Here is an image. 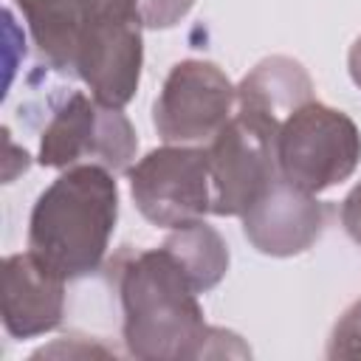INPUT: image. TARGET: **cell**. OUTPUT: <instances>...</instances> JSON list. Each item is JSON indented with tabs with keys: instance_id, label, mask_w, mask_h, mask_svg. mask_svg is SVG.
<instances>
[{
	"instance_id": "obj_9",
	"label": "cell",
	"mask_w": 361,
	"mask_h": 361,
	"mask_svg": "<svg viewBox=\"0 0 361 361\" xmlns=\"http://www.w3.org/2000/svg\"><path fill=\"white\" fill-rule=\"evenodd\" d=\"M327 206L276 175L265 192L243 212L245 240L268 257H293L307 251L324 231Z\"/></svg>"
},
{
	"instance_id": "obj_11",
	"label": "cell",
	"mask_w": 361,
	"mask_h": 361,
	"mask_svg": "<svg viewBox=\"0 0 361 361\" xmlns=\"http://www.w3.org/2000/svg\"><path fill=\"white\" fill-rule=\"evenodd\" d=\"M313 99V82L293 56H265L237 85V107L251 110L276 127L296 107Z\"/></svg>"
},
{
	"instance_id": "obj_4",
	"label": "cell",
	"mask_w": 361,
	"mask_h": 361,
	"mask_svg": "<svg viewBox=\"0 0 361 361\" xmlns=\"http://www.w3.org/2000/svg\"><path fill=\"white\" fill-rule=\"evenodd\" d=\"M274 152L279 175L288 183L319 195L355 172L361 161V133L347 113L310 99L282 118Z\"/></svg>"
},
{
	"instance_id": "obj_7",
	"label": "cell",
	"mask_w": 361,
	"mask_h": 361,
	"mask_svg": "<svg viewBox=\"0 0 361 361\" xmlns=\"http://www.w3.org/2000/svg\"><path fill=\"white\" fill-rule=\"evenodd\" d=\"M135 127L121 107H107L73 90L45 124L37 161L51 169H68L82 158H96L110 172H121L135 161Z\"/></svg>"
},
{
	"instance_id": "obj_16",
	"label": "cell",
	"mask_w": 361,
	"mask_h": 361,
	"mask_svg": "<svg viewBox=\"0 0 361 361\" xmlns=\"http://www.w3.org/2000/svg\"><path fill=\"white\" fill-rule=\"evenodd\" d=\"M347 68H350V79L355 82V87H361V37L353 42L350 56H347Z\"/></svg>"
},
{
	"instance_id": "obj_13",
	"label": "cell",
	"mask_w": 361,
	"mask_h": 361,
	"mask_svg": "<svg viewBox=\"0 0 361 361\" xmlns=\"http://www.w3.org/2000/svg\"><path fill=\"white\" fill-rule=\"evenodd\" d=\"M327 358L361 361V296L338 316L327 338Z\"/></svg>"
},
{
	"instance_id": "obj_5",
	"label": "cell",
	"mask_w": 361,
	"mask_h": 361,
	"mask_svg": "<svg viewBox=\"0 0 361 361\" xmlns=\"http://www.w3.org/2000/svg\"><path fill=\"white\" fill-rule=\"evenodd\" d=\"M276 124L234 107L231 118L206 144L212 175V214L243 217V212L279 175L276 166Z\"/></svg>"
},
{
	"instance_id": "obj_6",
	"label": "cell",
	"mask_w": 361,
	"mask_h": 361,
	"mask_svg": "<svg viewBox=\"0 0 361 361\" xmlns=\"http://www.w3.org/2000/svg\"><path fill=\"white\" fill-rule=\"evenodd\" d=\"M138 212L161 228H178L212 214V175L206 147L166 144L127 169Z\"/></svg>"
},
{
	"instance_id": "obj_10",
	"label": "cell",
	"mask_w": 361,
	"mask_h": 361,
	"mask_svg": "<svg viewBox=\"0 0 361 361\" xmlns=\"http://www.w3.org/2000/svg\"><path fill=\"white\" fill-rule=\"evenodd\" d=\"M65 276L45 265L31 248L3 262V327L14 338L56 330L65 316Z\"/></svg>"
},
{
	"instance_id": "obj_2",
	"label": "cell",
	"mask_w": 361,
	"mask_h": 361,
	"mask_svg": "<svg viewBox=\"0 0 361 361\" xmlns=\"http://www.w3.org/2000/svg\"><path fill=\"white\" fill-rule=\"evenodd\" d=\"M124 313V347L144 361L248 355L240 336L203 319L197 290L175 254L158 248L124 251L110 265Z\"/></svg>"
},
{
	"instance_id": "obj_1",
	"label": "cell",
	"mask_w": 361,
	"mask_h": 361,
	"mask_svg": "<svg viewBox=\"0 0 361 361\" xmlns=\"http://www.w3.org/2000/svg\"><path fill=\"white\" fill-rule=\"evenodd\" d=\"M42 59L79 76L90 96L124 107L141 82V0H14Z\"/></svg>"
},
{
	"instance_id": "obj_12",
	"label": "cell",
	"mask_w": 361,
	"mask_h": 361,
	"mask_svg": "<svg viewBox=\"0 0 361 361\" xmlns=\"http://www.w3.org/2000/svg\"><path fill=\"white\" fill-rule=\"evenodd\" d=\"M164 245L183 265L197 293H206L214 285H220V279L228 271V245L220 237V231L212 228L206 220H195L172 228Z\"/></svg>"
},
{
	"instance_id": "obj_15",
	"label": "cell",
	"mask_w": 361,
	"mask_h": 361,
	"mask_svg": "<svg viewBox=\"0 0 361 361\" xmlns=\"http://www.w3.org/2000/svg\"><path fill=\"white\" fill-rule=\"evenodd\" d=\"M341 226L350 234V240L361 245V183H355L350 195L341 200Z\"/></svg>"
},
{
	"instance_id": "obj_8",
	"label": "cell",
	"mask_w": 361,
	"mask_h": 361,
	"mask_svg": "<svg viewBox=\"0 0 361 361\" xmlns=\"http://www.w3.org/2000/svg\"><path fill=\"white\" fill-rule=\"evenodd\" d=\"M237 107V87L206 59L172 65L152 104V124L166 144L212 141Z\"/></svg>"
},
{
	"instance_id": "obj_3",
	"label": "cell",
	"mask_w": 361,
	"mask_h": 361,
	"mask_svg": "<svg viewBox=\"0 0 361 361\" xmlns=\"http://www.w3.org/2000/svg\"><path fill=\"white\" fill-rule=\"evenodd\" d=\"M118 220V186L102 164L68 166L34 203L28 248L65 279L96 274Z\"/></svg>"
},
{
	"instance_id": "obj_14",
	"label": "cell",
	"mask_w": 361,
	"mask_h": 361,
	"mask_svg": "<svg viewBox=\"0 0 361 361\" xmlns=\"http://www.w3.org/2000/svg\"><path fill=\"white\" fill-rule=\"evenodd\" d=\"M195 0H141V25L144 28H172L180 17L189 14Z\"/></svg>"
}]
</instances>
